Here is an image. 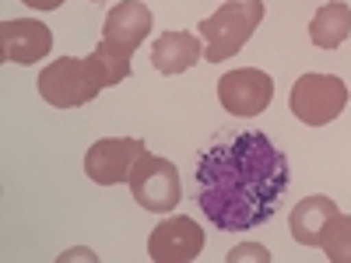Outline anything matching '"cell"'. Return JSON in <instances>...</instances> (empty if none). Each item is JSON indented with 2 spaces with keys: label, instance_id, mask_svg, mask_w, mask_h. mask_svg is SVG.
<instances>
[{
  "label": "cell",
  "instance_id": "5",
  "mask_svg": "<svg viewBox=\"0 0 351 263\" xmlns=\"http://www.w3.org/2000/svg\"><path fill=\"white\" fill-rule=\"evenodd\" d=\"M130 193L144 211L169 214V211H176V203H180V197H183L180 168H176L169 158H158L152 151H144L137 158L134 172H130Z\"/></svg>",
  "mask_w": 351,
  "mask_h": 263
},
{
  "label": "cell",
  "instance_id": "7",
  "mask_svg": "<svg viewBox=\"0 0 351 263\" xmlns=\"http://www.w3.org/2000/svg\"><path fill=\"white\" fill-rule=\"evenodd\" d=\"M271 99H274V81L267 71L243 67L218 77V102L232 116H260L267 112Z\"/></svg>",
  "mask_w": 351,
  "mask_h": 263
},
{
  "label": "cell",
  "instance_id": "11",
  "mask_svg": "<svg viewBox=\"0 0 351 263\" xmlns=\"http://www.w3.org/2000/svg\"><path fill=\"white\" fill-rule=\"evenodd\" d=\"M334 214H337V203L330 197H324V193L299 200L295 211H291V218H288L291 239H295L299 246H319V239H324V231H327Z\"/></svg>",
  "mask_w": 351,
  "mask_h": 263
},
{
  "label": "cell",
  "instance_id": "9",
  "mask_svg": "<svg viewBox=\"0 0 351 263\" xmlns=\"http://www.w3.org/2000/svg\"><path fill=\"white\" fill-rule=\"evenodd\" d=\"M204 249V228L193 218H165L148 239V256L155 263H190Z\"/></svg>",
  "mask_w": 351,
  "mask_h": 263
},
{
  "label": "cell",
  "instance_id": "16",
  "mask_svg": "<svg viewBox=\"0 0 351 263\" xmlns=\"http://www.w3.org/2000/svg\"><path fill=\"white\" fill-rule=\"evenodd\" d=\"M21 4H28L32 11H56L64 4V0H21Z\"/></svg>",
  "mask_w": 351,
  "mask_h": 263
},
{
  "label": "cell",
  "instance_id": "8",
  "mask_svg": "<svg viewBox=\"0 0 351 263\" xmlns=\"http://www.w3.org/2000/svg\"><path fill=\"white\" fill-rule=\"evenodd\" d=\"M155 18L141 0H120L109 14H106V28H102V46L116 56L130 60L134 49L152 36Z\"/></svg>",
  "mask_w": 351,
  "mask_h": 263
},
{
  "label": "cell",
  "instance_id": "12",
  "mask_svg": "<svg viewBox=\"0 0 351 263\" xmlns=\"http://www.w3.org/2000/svg\"><path fill=\"white\" fill-rule=\"evenodd\" d=\"M204 60V46L193 32H165L152 46V67L158 74H183Z\"/></svg>",
  "mask_w": 351,
  "mask_h": 263
},
{
  "label": "cell",
  "instance_id": "13",
  "mask_svg": "<svg viewBox=\"0 0 351 263\" xmlns=\"http://www.w3.org/2000/svg\"><path fill=\"white\" fill-rule=\"evenodd\" d=\"M348 36H351V4H344V0L324 4L309 21V39L316 49H337Z\"/></svg>",
  "mask_w": 351,
  "mask_h": 263
},
{
  "label": "cell",
  "instance_id": "15",
  "mask_svg": "<svg viewBox=\"0 0 351 263\" xmlns=\"http://www.w3.org/2000/svg\"><path fill=\"white\" fill-rule=\"evenodd\" d=\"M239 260H260V263H271V253L267 249H263V246H236V249H232L228 253V263H239Z\"/></svg>",
  "mask_w": 351,
  "mask_h": 263
},
{
  "label": "cell",
  "instance_id": "1",
  "mask_svg": "<svg viewBox=\"0 0 351 263\" xmlns=\"http://www.w3.org/2000/svg\"><path fill=\"white\" fill-rule=\"evenodd\" d=\"M288 155L278 151L263 130H243L197 162V203L221 231H246L267 225L288 190Z\"/></svg>",
  "mask_w": 351,
  "mask_h": 263
},
{
  "label": "cell",
  "instance_id": "3",
  "mask_svg": "<svg viewBox=\"0 0 351 263\" xmlns=\"http://www.w3.org/2000/svg\"><path fill=\"white\" fill-rule=\"evenodd\" d=\"M263 21V0H225V4L200 21V36H204V60L221 64L228 56H236L250 36Z\"/></svg>",
  "mask_w": 351,
  "mask_h": 263
},
{
  "label": "cell",
  "instance_id": "14",
  "mask_svg": "<svg viewBox=\"0 0 351 263\" xmlns=\"http://www.w3.org/2000/svg\"><path fill=\"white\" fill-rule=\"evenodd\" d=\"M319 246H324L330 263H351V214L337 211L324 231V239H319Z\"/></svg>",
  "mask_w": 351,
  "mask_h": 263
},
{
  "label": "cell",
  "instance_id": "17",
  "mask_svg": "<svg viewBox=\"0 0 351 263\" xmlns=\"http://www.w3.org/2000/svg\"><path fill=\"white\" fill-rule=\"evenodd\" d=\"M95 4H99V0H95Z\"/></svg>",
  "mask_w": 351,
  "mask_h": 263
},
{
  "label": "cell",
  "instance_id": "4",
  "mask_svg": "<svg viewBox=\"0 0 351 263\" xmlns=\"http://www.w3.org/2000/svg\"><path fill=\"white\" fill-rule=\"evenodd\" d=\"M288 105L306 127H327L348 105V84L337 74H302L291 84Z\"/></svg>",
  "mask_w": 351,
  "mask_h": 263
},
{
  "label": "cell",
  "instance_id": "2",
  "mask_svg": "<svg viewBox=\"0 0 351 263\" xmlns=\"http://www.w3.org/2000/svg\"><path fill=\"white\" fill-rule=\"evenodd\" d=\"M39 95L53 105V109H77L88 105L102 88L116 84L109 64L99 53L92 56H60L49 67H43L39 74Z\"/></svg>",
  "mask_w": 351,
  "mask_h": 263
},
{
  "label": "cell",
  "instance_id": "6",
  "mask_svg": "<svg viewBox=\"0 0 351 263\" xmlns=\"http://www.w3.org/2000/svg\"><path fill=\"white\" fill-rule=\"evenodd\" d=\"M148 151L144 140L137 137H106L95 140L84 155V172L88 179L99 186H116V183H130V172L137 165V158Z\"/></svg>",
  "mask_w": 351,
  "mask_h": 263
},
{
  "label": "cell",
  "instance_id": "10",
  "mask_svg": "<svg viewBox=\"0 0 351 263\" xmlns=\"http://www.w3.org/2000/svg\"><path fill=\"white\" fill-rule=\"evenodd\" d=\"M53 49V32L49 25L36 18H14L0 21V60L8 64H36Z\"/></svg>",
  "mask_w": 351,
  "mask_h": 263
}]
</instances>
